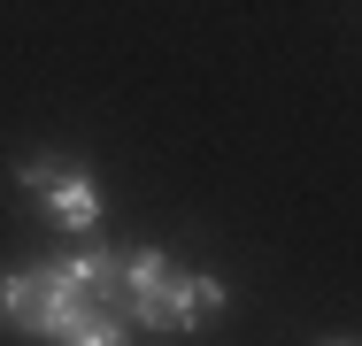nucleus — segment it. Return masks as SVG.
<instances>
[{
    "label": "nucleus",
    "mask_w": 362,
    "mask_h": 346,
    "mask_svg": "<svg viewBox=\"0 0 362 346\" xmlns=\"http://www.w3.org/2000/svg\"><path fill=\"white\" fill-rule=\"evenodd\" d=\"M124 323H146V331H209L223 316V277L185 270L170 262L162 246H139L124 254Z\"/></svg>",
    "instance_id": "obj_1"
},
{
    "label": "nucleus",
    "mask_w": 362,
    "mask_h": 346,
    "mask_svg": "<svg viewBox=\"0 0 362 346\" xmlns=\"http://www.w3.org/2000/svg\"><path fill=\"white\" fill-rule=\"evenodd\" d=\"M0 308H8V323H23L31 339H54L70 316L93 308V292H85V254H54V262H39V270L8 277V285H0Z\"/></svg>",
    "instance_id": "obj_2"
},
{
    "label": "nucleus",
    "mask_w": 362,
    "mask_h": 346,
    "mask_svg": "<svg viewBox=\"0 0 362 346\" xmlns=\"http://www.w3.org/2000/svg\"><path fill=\"white\" fill-rule=\"evenodd\" d=\"M16 177H23V193H31V208H39L47 223H62V231H93V223H100V185H93V169H85V162L31 154Z\"/></svg>",
    "instance_id": "obj_3"
},
{
    "label": "nucleus",
    "mask_w": 362,
    "mask_h": 346,
    "mask_svg": "<svg viewBox=\"0 0 362 346\" xmlns=\"http://www.w3.org/2000/svg\"><path fill=\"white\" fill-rule=\"evenodd\" d=\"M47 346H132V323L108 316V308H85V316H70Z\"/></svg>",
    "instance_id": "obj_4"
},
{
    "label": "nucleus",
    "mask_w": 362,
    "mask_h": 346,
    "mask_svg": "<svg viewBox=\"0 0 362 346\" xmlns=\"http://www.w3.org/2000/svg\"><path fill=\"white\" fill-rule=\"evenodd\" d=\"M324 346H355V339H324Z\"/></svg>",
    "instance_id": "obj_5"
}]
</instances>
